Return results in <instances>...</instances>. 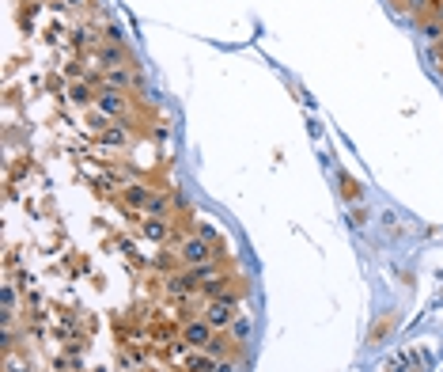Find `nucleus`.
Masks as SVG:
<instances>
[{
	"label": "nucleus",
	"mask_w": 443,
	"mask_h": 372,
	"mask_svg": "<svg viewBox=\"0 0 443 372\" xmlns=\"http://www.w3.org/2000/svg\"><path fill=\"white\" fill-rule=\"evenodd\" d=\"M103 145H110V148H125L129 145V122H114L103 133Z\"/></svg>",
	"instance_id": "4468645a"
},
{
	"label": "nucleus",
	"mask_w": 443,
	"mask_h": 372,
	"mask_svg": "<svg viewBox=\"0 0 443 372\" xmlns=\"http://www.w3.org/2000/svg\"><path fill=\"white\" fill-rule=\"evenodd\" d=\"M95 111H103L106 118H114V122H125V114H129V92H114V87H99Z\"/></svg>",
	"instance_id": "f03ea898"
},
{
	"label": "nucleus",
	"mask_w": 443,
	"mask_h": 372,
	"mask_svg": "<svg viewBox=\"0 0 443 372\" xmlns=\"http://www.w3.org/2000/svg\"><path fill=\"white\" fill-rule=\"evenodd\" d=\"M182 202V194H163V190H152L148 205H144V217H159V221H171V209Z\"/></svg>",
	"instance_id": "20e7f679"
},
{
	"label": "nucleus",
	"mask_w": 443,
	"mask_h": 372,
	"mask_svg": "<svg viewBox=\"0 0 443 372\" xmlns=\"http://www.w3.org/2000/svg\"><path fill=\"white\" fill-rule=\"evenodd\" d=\"M213 327H208L205 319H201V315H194V319L190 323H182V338H186V342H190L194 349H208V342H213Z\"/></svg>",
	"instance_id": "7ed1b4c3"
},
{
	"label": "nucleus",
	"mask_w": 443,
	"mask_h": 372,
	"mask_svg": "<svg viewBox=\"0 0 443 372\" xmlns=\"http://www.w3.org/2000/svg\"><path fill=\"white\" fill-rule=\"evenodd\" d=\"M417 31H420V38H428V42H432V46H436V42L443 38V23H439V19H420Z\"/></svg>",
	"instance_id": "dca6fc26"
},
{
	"label": "nucleus",
	"mask_w": 443,
	"mask_h": 372,
	"mask_svg": "<svg viewBox=\"0 0 443 372\" xmlns=\"http://www.w3.org/2000/svg\"><path fill=\"white\" fill-rule=\"evenodd\" d=\"M0 304H4V315L19 312V285L12 278H4V285H0Z\"/></svg>",
	"instance_id": "ddd939ff"
},
{
	"label": "nucleus",
	"mask_w": 443,
	"mask_h": 372,
	"mask_svg": "<svg viewBox=\"0 0 443 372\" xmlns=\"http://www.w3.org/2000/svg\"><path fill=\"white\" fill-rule=\"evenodd\" d=\"M4 372H35L30 368V357H16L12 349L4 354Z\"/></svg>",
	"instance_id": "f3484780"
},
{
	"label": "nucleus",
	"mask_w": 443,
	"mask_h": 372,
	"mask_svg": "<svg viewBox=\"0 0 443 372\" xmlns=\"http://www.w3.org/2000/svg\"><path fill=\"white\" fill-rule=\"evenodd\" d=\"M197 236H201V239H208V244H213V236H216V228H213V224H205V221H201V224H197Z\"/></svg>",
	"instance_id": "4be33fe9"
},
{
	"label": "nucleus",
	"mask_w": 443,
	"mask_h": 372,
	"mask_svg": "<svg viewBox=\"0 0 443 372\" xmlns=\"http://www.w3.org/2000/svg\"><path fill=\"white\" fill-rule=\"evenodd\" d=\"M163 289H167V297H174V300H190L194 297V281H190V273H179V270H174V273H163Z\"/></svg>",
	"instance_id": "39448f33"
},
{
	"label": "nucleus",
	"mask_w": 443,
	"mask_h": 372,
	"mask_svg": "<svg viewBox=\"0 0 443 372\" xmlns=\"http://www.w3.org/2000/svg\"><path fill=\"white\" fill-rule=\"evenodd\" d=\"M228 331H231V338H235V342L242 346V342H247V338L254 334V319H250V315H239V319H235V323H231V327H228Z\"/></svg>",
	"instance_id": "2eb2a0df"
},
{
	"label": "nucleus",
	"mask_w": 443,
	"mask_h": 372,
	"mask_svg": "<svg viewBox=\"0 0 443 372\" xmlns=\"http://www.w3.org/2000/svg\"><path fill=\"white\" fill-rule=\"evenodd\" d=\"M341 182H345V186H341V190H345V198H357V194H360V190H357V182H352L349 175H341Z\"/></svg>",
	"instance_id": "412c9836"
},
{
	"label": "nucleus",
	"mask_w": 443,
	"mask_h": 372,
	"mask_svg": "<svg viewBox=\"0 0 443 372\" xmlns=\"http://www.w3.org/2000/svg\"><path fill=\"white\" fill-rule=\"evenodd\" d=\"M140 232H144V239H148V244H167V239H174V236H171V224L159 221V217H144Z\"/></svg>",
	"instance_id": "1a4fd4ad"
},
{
	"label": "nucleus",
	"mask_w": 443,
	"mask_h": 372,
	"mask_svg": "<svg viewBox=\"0 0 443 372\" xmlns=\"http://www.w3.org/2000/svg\"><path fill=\"white\" fill-rule=\"evenodd\" d=\"M174 251H179V258L186 262V266H201V262H213V244L201 236H182V239H171Z\"/></svg>",
	"instance_id": "f257e3e1"
},
{
	"label": "nucleus",
	"mask_w": 443,
	"mask_h": 372,
	"mask_svg": "<svg viewBox=\"0 0 443 372\" xmlns=\"http://www.w3.org/2000/svg\"><path fill=\"white\" fill-rule=\"evenodd\" d=\"M65 8H72V12H76V8H84V0H65Z\"/></svg>",
	"instance_id": "5701e85b"
},
{
	"label": "nucleus",
	"mask_w": 443,
	"mask_h": 372,
	"mask_svg": "<svg viewBox=\"0 0 443 372\" xmlns=\"http://www.w3.org/2000/svg\"><path fill=\"white\" fill-rule=\"evenodd\" d=\"M148 198H152V186H148V182H137V179H133V182L121 186V202H125L129 209H140V213H144Z\"/></svg>",
	"instance_id": "6e6552de"
},
{
	"label": "nucleus",
	"mask_w": 443,
	"mask_h": 372,
	"mask_svg": "<svg viewBox=\"0 0 443 372\" xmlns=\"http://www.w3.org/2000/svg\"><path fill=\"white\" fill-rule=\"evenodd\" d=\"M213 372H239V361L235 357H224V361H216Z\"/></svg>",
	"instance_id": "6ab92c4d"
},
{
	"label": "nucleus",
	"mask_w": 443,
	"mask_h": 372,
	"mask_svg": "<svg viewBox=\"0 0 443 372\" xmlns=\"http://www.w3.org/2000/svg\"><path fill=\"white\" fill-rule=\"evenodd\" d=\"M91 372H110V368H91Z\"/></svg>",
	"instance_id": "b1692460"
},
{
	"label": "nucleus",
	"mask_w": 443,
	"mask_h": 372,
	"mask_svg": "<svg viewBox=\"0 0 443 372\" xmlns=\"http://www.w3.org/2000/svg\"><path fill=\"white\" fill-rule=\"evenodd\" d=\"M65 95H69L72 106H84V111H91L95 99H99V84H91V80H72V87H69Z\"/></svg>",
	"instance_id": "423d86ee"
},
{
	"label": "nucleus",
	"mask_w": 443,
	"mask_h": 372,
	"mask_svg": "<svg viewBox=\"0 0 443 372\" xmlns=\"http://www.w3.org/2000/svg\"><path fill=\"white\" fill-rule=\"evenodd\" d=\"M95 61H99V69H118V65H133L129 58H125V50H121V46H110V42H106V46H99L95 50Z\"/></svg>",
	"instance_id": "9b49d317"
},
{
	"label": "nucleus",
	"mask_w": 443,
	"mask_h": 372,
	"mask_svg": "<svg viewBox=\"0 0 443 372\" xmlns=\"http://www.w3.org/2000/svg\"><path fill=\"white\" fill-rule=\"evenodd\" d=\"M402 16H409V19H432V8H436V0H402Z\"/></svg>",
	"instance_id": "f8f14e48"
},
{
	"label": "nucleus",
	"mask_w": 443,
	"mask_h": 372,
	"mask_svg": "<svg viewBox=\"0 0 443 372\" xmlns=\"http://www.w3.org/2000/svg\"><path fill=\"white\" fill-rule=\"evenodd\" d=\"M65 72H69L72 80H87V72H84V65H80V61H72V65H69V69H65Z\"/></svg>",
	"instance_id": "aec40b11"
},
{
	"label": "nucleus",
	"mask_w": 443,
	"mask_h": 372,
	"mask_svg": "<svg viewBox=\"0 0 443 372\" xmlns=\"http://www.w3.org/2000/svg\"><path fill=\"white\" fill-rule=\"evenodd\" d=\"M235 349H239V342L231 338V331H228V334H224V331H216L205 354H208V357H216V361H224V357H235Z\"/></svg>",
	"instance_id": "9d476101"
},
{
	"label": "nucleus",
	"mask_w": 443,
	"mask_h": 372,
	"mask_svg": "<svg viewBox=\"0 0 443 372\" xmlns=\"http://www.w3.org/2000/svg\"><path fill=\"white\" fill-rule=\"evenodd\" d=\"M133 84H137V69H133V65H118V69H106V72H103V87L129 92Z\"/></svg>",
	"instance_id": "0eeeda50"
},
{
	"label": "nucleus",
	"mask_w": 443,
	"mask_h": 372,
	"mask_svg": "<svg viewBox=\"0 0 443 372\" xmlns=\"http://www.w3.org/2000/svg\"><path fill=\"white\" fill-rule=\"evenodd\" d=\"M103 38L110 42V46H121V42H125V31H121L118 23H106L103 27Z\"/></svg>",
	"instance_id": "a211bd4d"
}]
</instances>
